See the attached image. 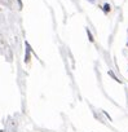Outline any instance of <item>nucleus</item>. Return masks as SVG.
Returning a JSON list of instances; mask_svg holds the SVG:
<instances>
[]
</instances>
